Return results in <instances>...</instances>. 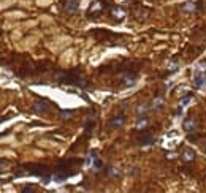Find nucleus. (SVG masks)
Listing matches in <instances>:
<instances>
[{
	"mask_svg": "<svg viewBox=\"0 0 206 193\" xmlns=\"http://www.w3.org/2000/svg\"><path fill=\"white\" fill-rule=\"evenodd\" d=\"M184 130H186V131H194V130H197L195 122H194V120H186V122H184Z\"/></svg>",
	"mask_w": 206,
	"mask_h": 193,
	"instance_id": "obj_8",
	"label": "nucleus"
},
{
	"mask_svg": "<svg viewBox=\"0 0 206 193\" xmlns=\"http://www.w3.org/2000/svg\"><path fill=\"white\" fill-rule=\"evenodd\" d=\"M33 111H35V113H46V111H48V105H46L45 101L38 100V101L33 105Z\"/></svg>",
	"mask_w": 206,
	"mask_h": 193,
	"instance_id": "obj_5",
	"label": "nucleus"
},
{
	"mask_svg": "<svg viewBox=\"0 0 206 193\" xmlns=\"http://www.w3.org/2000/svg\"><path fill=\"white\" fill-rule=\"evenodd\" d=\"M182 158H184V161H194L195 152H194L192 149H186L184 152H182Z\"/></svg>",
	"mask_w": 206,
	"mask_h": 193,
	"instance_id": "obj_6",
	"label": "nucleus"
},
{
	"mask_svg": "<svg viewBox=\"0 0 206 193\" xmlns=\"http://www.w3.org/2000/svg\"><path fill=\"white\" fill-rule=\"evenodd\" d=\"M204 81H206V73H204V75H198V76L195 78V87H201Z\"/></svg>",
	"mask_w": 206,
	"mask_h": 193,
	"instance_id": "obj_10",
	"label": "nucleus"
},
{
	"mask_svg": "<svg viewBox=\"0 0 206 193\" xmlns=\"http://www.w3.org/2000/svg\"><path fill=\"white\" fill-rule=\"evenodd\" d=\"M73 116V111H62L60 113V117L62 119H68V117H72Z\"/></svg>",
	"mask_w": 206,
	"mask_h": 193,
	"instance_id": "obj_13",
	"label": "nucleus"
},
{
	"mask_svg": "<svg viewBox=\"0 0 206 193\" xmlns=\"http://www.w3.org/2000/svg\"><path fill=\"white\" fill-rule=\"evenodd\" d=\"M159 105H162V98H159V96H157V98H156V108H157Z\"/></svg>",
	"mask_w": 206,
	"mask_h": 193,
	"instance_id": "obj_19",
	"label": "nucleus"
},
{
	"mask_svg": "<svg viewBox=\"0 0 206 193\" xmlns=\"http://www.w3.org/2000/svg\"><path fill=\"white\" fill-rule=\"evenodd\" d=\"M146 125H147V119H140L138 123H136V128H143Z\"/></svg>",
	"mask_w": 206,
	"mask_h": 193,
	"instance_id": "obj_12",
	"label": "nucleus"
},
{
	"mask_svg": "<svg viewBox=\"0 0 206 193\" xmlns=\"http://www.w3.org/2000/svg\"><path fill=\"white\" fill-rule=\"evenodd\" d=\"M125 2H130V0H125Z\"/></svg>",
	"mask_w": 206,
	"mask_h": 193,
	"instance_id": "obj_20",
	"label": "nucleus"
},
{
	"mask_svg": "<svg viewBox=\"0 0 206 193\" xmlns=\"http://www.w3.org/2000/svg\"><path fill=\"white\" fill-rule=\"evenodd\" d=\"M124 122H125V117H124V116H117V117L111 119L109 125H111L113 128H119V127H122V125H124Z\"/></svg>",
	"mask_w": 206,
	"mask_h": 193,
	"instance_id": "obj_4",
	"label": "nucleus"
},
{
	"mask_svg": "<svg viewBox=\"0 0 206 193\" xmlns=\"http://www.w3.org/2000/svg\"><path fill=\"white\" fill-rule=\"evenodd\" d=\"M92 127H94V122H92V120H87V122H86L84 130H86V131H90V130H92Z\"/></svg>",
	"mask_w": 206,
	"mask_h": 193,
	"instance_id": "obj_16",
	"label": "nucleus"
},
{
	"mask_svg": "<svg viewBox=\"0 0 206 193\" xmlns=\"http://www.w3.org/2000/svg\"><path fill=\"white\" fill-rule=\"evenodd\" d=\"M102 165H103V163H102V160H100L99 157H97V158H94V166H95V168H99V169H100V168H102Z\"/></svg>",
	"mask_w": 206,
	"mask_h": 193,
	"instance_id": "obj_14",
	"label": "nucleus"
},
{
	"mask_svg": "<svg viewBox=\"0 0 206 193\" xmlns=\"http://www.w3.org/2000/svg\"><path fill=\"white\" fill-rule=\"evenodd\" d=\"M30 191H35L33 185H25V188H22V193H30Z\"/></svg>",
	"mask_w": 206,
	"mask_h": 193,
	"instance_id": "obj_15",
	"label": "nucleus"
},
{
	"mask_svg": "<svg viewBox=\"0 0 206 193\" xmlns=\"http://www.w3.org/2000/svg\"><path fill=\"white\" fill-rule=\"evenodd\" d=\"M111 15H113V16H116V18H124L125 11H124L122 8H117V6H116V8H113V10H111Z\"/></svg>",
	"mask_w": 206,
	"mask_h": 193,
	"instance_id": "obj_9",
	"label": "nucleus"
},
{
	"mask_svg": "<svg viewBox=\"0 0 206 193\" xmlns=\"http://www.w3.org/2000/svg\"><path fill=\"white\" fill-rule=\"evenodd\" d=\"M129 173H130V176H136V174H138V168H135V169H133V168H130V169H129Z\"/></svg>",
	"mask_w": 206,
	"mask_h": 193,
	"instance_id": "obj_18",
	"label": "nucleus"
},
{
	"mask_svg": "<svg viewBox=\"0 0 206 193\" xmlns=\"http://www.w3.org/2000/svg\"><path fill=\"white\" fill-rule=\"evenodd\" d=\"M190 96H192V93H189L187 96H184V100L181 101V108H182L184 105H187V103H189V100H190Z\"/></svg>",
	"mask_w": 206,
	"mask_h": 193,
	"instance_id": "obj_17",
	"label": "nucleus"
},
{
	"mask_svg": "<svg viewBox=\"0 0 206 193\" xmlns=\"http://www.w3.org/2000/svg\"><path fill=\"white\" fill-rule=\"evenodd\" d=\"M197 8H198V5H197V3H192V2H187V3H184V5H182V10H184V11H187V13L195 11Z\"/></svg>",
	"mask_w": 206,
	"mask_h": 193,
	"instance_id": "obj_7",
	"label": "nucleus"
},
{
	"mask_svg": "<svg viewBox=\"0 0 206 193\" xmlns=\"http://www.w3.org/2000/svg\"><path fill=\"white\" fill-rule=\"evenodd\" d=\"M119 174H121V171L116 169V168H109V169H108V176H109V177H117Z\"/></svg>",
	"mask_w": 206,
	"mask_h": 193,
	"instance_id": "obj_11",
	"label": "nucleus"
},
{
	"mask_svg": "<svg viewBox=\"0 0 206 193\" xmlns=\"http://www.w3.org/2000/svg\"><path fill=\"white\" fill-rule=\"evenodd\" d=\"M64 8H65V11H68V13H75V11L78 10V0H65Z\"/></svg>",
	"mask_w": 206,
	"mask_h": 193,
	"instance_id": "obj_3",
	"label": "nucleus"
},
{
	"mask_svg": "<svg viewBox=\"0 0 206 193\" xmlns=\"http://www.w3.org/2000/svg\"><path fill=\"white\" fill-rule=\"evenodd\" d=\"M25 169H29L32 174H35V176H43V173L46 171V166L45 165H25L24 166Z\"/></svg>",
	"mask_w": 206,
	"mask_h": 193,
	"instance_id": "obj_2",
	"label": "nucleus"
},
{
	"mask_svg": "<svg viewBox=\"0 0 206 193\" xmlns=\"http://www.w3.org/2000/svg\"><path fill=\"white\" fill-rule=\"evenodd\" d=\"M79 165H81L79 160H65V161H62L59 166H57L56 181L57 182H62V181H65L67 177L73 176V173L79 168Z\"/></svg>",
	"mask_w": 206,
	"mask_h": 193,
	"instance_id": "obj_1",
	"label": "nucleus"
}]
</instances>
